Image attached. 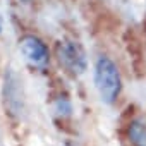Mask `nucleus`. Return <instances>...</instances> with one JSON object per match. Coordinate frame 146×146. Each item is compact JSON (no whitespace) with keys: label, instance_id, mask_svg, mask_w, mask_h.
<instances>
[{"label":"nucleus","instance_id":"6e6552de","mask_svg":"<svg viewBox=\"0 0 146 146\" xmlns=\"http://www.w3.org/2000/svg\"><path fill=\"white\" fill-rule=\"evenodd\" d=\"M0 33H2V21H0Z\"/></svg>","mask_w":146,"mask_h":146},{"label":"nucleus","instance_id":"7ed1b4c3","mask_svg":"<svg viewBox=\"0 0 146 146\" xmlns=\"http://www.w3.org/2000/svg\"><path fill=\"white\" fill-rule=\"evenodd\" d=\"M19 50L23 52L24 58L33 65V67H45L50 60V52L48 46L35 35H26L19 40Z\"/></svg>","mask_w":146,"mask_h":146},{"label":"nucleus","instance_id":"423d86ee","mask_svg":"<svg viewBox=\"0 0 146 146\" xmlns=\"http://www.w3.org/2000/svg\"><path fill=\"white\" fill-rule=\"evenodd\" d=\"M53 110L58 117H69L72 112V103L67 95H58L53 100Z\"/></svg>","mask_w":146,"mask_h":146},{"label":"nucleus","instance_id":"0eeeda50","mask_svg":"<svg viewBox=\"0 0 146 146\" xmlns=\"http://www.w3.org/2000/svg\"><path fill=\"white\" fill-rule=\"evenodd\" d=\"M23 2H24V4H29V2H31V0H23Z\"/></svg>","mask_w":146,"mask_h":146},{"label":"nucleus","instance_id":"39448f33","mask_svg":"<svg viewBox=\"0 0 146 146\" xmlns=\"http://www.w3.org/2000/svg\"><path fill=\"white\" fill-rule=\"evenodd\" d=\"M127 137L132 146H146V119H132L127 125Z\"/></svg>","mask_w":146,"mask_h":146},{"label":"nucleus","instance_id":"20e7f679","mask_svg":"<svg viewBox=\"0 0 146 146\" xmlns=\"http://www.w3.org/2000/svg\"><path fill=\"white\" fill-rule=\"evenodd\" d=\"M4 96H5V107L9 108V112L14 113V115H19L23 112V107H24L23 86H21V81H19V78L16 76V72L12 69H9V72L5 74Z\"/></svg>","mask_w":146,"mask_h":146},{"label":"nucleus","instance_id":"f03ea898","mask_svg":"<svg viewBox=\"0 0 146 146\" xmlns=\"http://www.w3.org/2000/svg\"><path fill=\"white\" fill-rule=\"evenodd\" d=\"M57 58L58 64L72 76H81L88 69V57L84 48L76 40H62L57 43Z\"/></svg>","mask_w":146,"mask_h":146},{"label":"nucleus","instance_id":"f257e3e1","mask_svg":"<svg viewBox=\"0 0 146 146\" xmlns=\"http://www.w3.org/2000/svg\"><path fill=\"white\" fill-rule=\"evenodd\" d=\"M93 79L102 102L107 105H113L122 91V78L117 64L108 55H100L96 58Z\"/></svg>","mask_w":146,"mask_h":146}]
</instances>
